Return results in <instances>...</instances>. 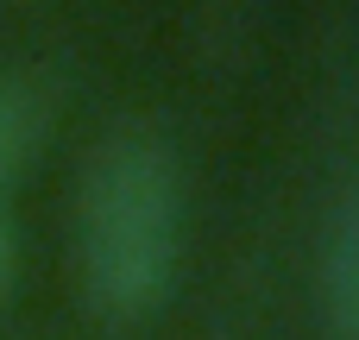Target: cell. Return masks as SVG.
<instances>
[{
  "label": "cell",
  "instance_id": "277c9868",
  "mask_svg": "<svg viewBox=\"0 0 359 340\" xmlns=\"http://www.w3.org/2000/svg\"><path fill=\"white\" fill-rule=\"evenodd\" d=\"M13 284H19V233H13L6 202H0V303L13 297Z\"/></svg>",
  "mask_w": 359,
  "mask_h": 340
},
{
  "label": "cell",
  "instance_id": "3957f363",
  "mask_svg": "<svg viewBox=\"0 0 359 340\" xmlns=\"http://www.w3.org/2000/svg\"><path fill=\"white\" fill-rule=\"evenodd\" d=\"M38 139H44V101L25 82H6L0 76V202L19 183V170L32 164Z\"/></svg>",
  "mask_w": 359,
  "mask_h": 340
},
{
  "label": "cell",
  "instance_id": "7a4b0ae2",
  "mask_svg": "<svg viewBox=\"0 0 359 340\" xmlns=\"http://www.w3.org/2000/svg\"><path fill=\"white\" fill-rule=\"evenodd\" d=\"M316 284H322V315H328L334 340H359V164L328 196L322 246H316Z\"/></svg>",
  "mask_w": 359,
  "mask_h": 340
},
{
  "label": "cell",
  "instance_id": "6da1fadb",
  "mask_svg": "<svg viewBox=\"0 0 359 340\" xmlns=\"http://www.w3.org/2000/svg\"><path fill=\"white\" fill-rule=\"evenodd\" d=\"M189 183L170 132L151 120L107 126L76 177V284L101 322H145L177 290Z\"/></svg>",
  "mask_w": 359,
  "mask_h": 340
}]
</instances>
